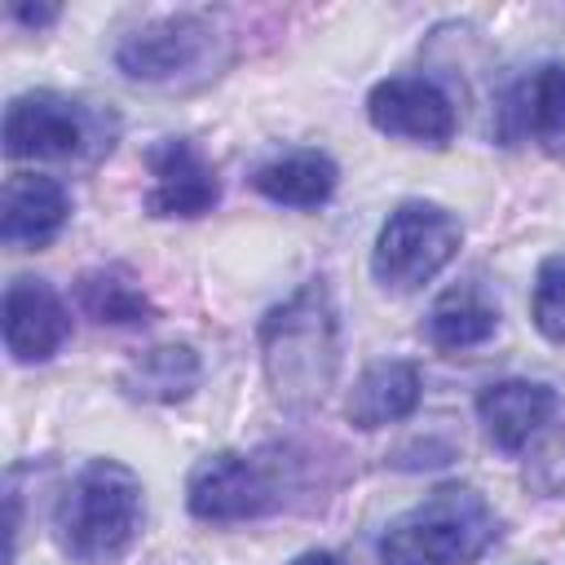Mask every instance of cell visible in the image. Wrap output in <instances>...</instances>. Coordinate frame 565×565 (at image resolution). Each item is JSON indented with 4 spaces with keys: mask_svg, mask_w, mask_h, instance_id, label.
<instances>
[{
    "mask_svg": "<svg viewBox=\"0 0 565 565\" xmlns=\"http://www.w3.org/2000/svg\"><path fill=\"white\" fill-rule=\"evenodd\" d=\"M335 181H340V172L322 150L278 154V159L260 163L252 177V185L269 203H282V207H322L335 194Z\"/></svg>",
    "mask_w": 565,
    "mask_h": 565,
    "instance_id": "9a60e30c",
    "label": "cell"
},
{
    "mask_svg": "<svg viewBox=\"0 0 565 565\" xmlns=\"http://www.w3.org/2000/svg\"><path fill=\"white\" fill-rule=\"evenodd\" d=\"M525 124L547 159L565 163V66L547 62L534 71L525 93Z\"/></svg>",
    "mask_w": 565,
    "mask_h": 565,
    "instance_id": "ac0fdd59",
    "label": "cell"
},
{
    "mask_svg": "<svg viewBox=\"0 0 565 565\" xmlns=\"http://www.w3.org/2000/svg\"><path fill=\"white\" fill-rule=\"evenodd\" d=\"M499 539V516L472 486H437L388 521L380 539L384 565H472Z\"/></svg>",
    "mask_w": 565,
    "mask_h": 565,
    "instance_id": "3957f363",
    "label": "cell"
},
{
    "mask_svg": "<svg viewBox=\"0 0 565 565\" xmlns=\"http://www.w3.org/2000/svg\"><path fill=\"white\" fill-rule=\"evenodd\" d=\"M419 371L415 362H402V358H388V362H371L358 384L349 388V402H344V415L353 428L362 433H375V428H388L406 415H415L419 406Z\"/></svg>",
    "mask_w": 565,
    "mask_h": 565,
    "instance_id": "4fadbf2b",
    "label": "cell"
},
{
    "mask_svg": "<svg viewBox=\"0 0 565 565\" xmlns=\"http://www.w3.org/2000/svg\"><path fill=\"white\" fill-rule=\"evenodd\" d=\"M150 163V190H146V212L150 216H203L221 199L216 168L185 141V137H163L146 154Z\"/></svg>",
    "mask_w": 565,
    "mask_h": 565,
    "instance_id": "9c48e42d",
    "label": "cell"
},
{
    "mask_svg": "<svg viewBox=\"0 0 565 565\" xmlns=\"http://www.w3.org/2000/svg\"><path fill=\"white\" fill-rule=\"evenodd\" d=\"M260 362L282 411L305 415L327 402L340 371V327L322 278L291 291L260 322Z\"/></svg>",
    "mask_w": 565,
    "mask_h": 565,
    "instance_id": "6da1fadb",
    "label": "cell"
},
{
    "mask_svg": "<svg viewBox=\"0 0 565 565\" xmlns=\"http://www.w3.org/2000/svg\"><path fill=\"white\" fill-rule=\"evenodd\" d=\"M366 119L384 137H402L415 146H446L455 137L450 97L424 75H388L366 93Z\"/></svg>",
    "mask_w": 565,
    "mask_h": 565,
    "instance_id": "ba28073f",
    "label": "cell"
},
{
    "mask_svg": "<svg viewBox=\"0 0 565 565\" xmlns=\"http://www.w3.org/2000/svg\"><path fill=\"white\" fill-rule=\"evenodd\" d=\"M75 300L93 322H110V327H132V322H150V300L146 291L115 265L106 269H84L75 278Z\"/></svg>",
    "mask_w": 565,
    "mask_h": 565,
    "instance_id": "e0dca14e",
    "label": "cell"
},
{
    "mask_svg": "<svg viewBox=\"0 0 565 565\" xmlns=\"http://www.w3.org/2000/svg\"><path fill=\"white\" fill-rule=\"evenodd\" d=\"M547 455H565V433L561 437H552L547 446H543ZM539 490H547V494H565V459H539Z\"/></svg>",
    "mask_w": 565,
    "mask_h": 565,
    "instance_id": "ffe728a7",
    "label": "cell"
},
{
    "mask_svg": "<svg viewBox=\"0 0 565 565\" xmlns=\"http://www.w3.org/2000/svg\"><path fill=\"white\" fill-rule=\"evenodd\" d=\"M282 481V459L269 455H238V450H221L207 455L185 486V508L199 521H252L274 512L287 494Z\"/></svg>",
    "mask_w": 565,
    "mask_h": 565,
    "instance_id": "52a82bcc",
    "label": "cell"
},
{
    "mask_svg": "<svg viewBox=\"0 0 565 565\" xmlns=\"http://www.w3.org/2000/svg\"><path fill=\"white\" fill-rule=\"evenodd\" d=\"M552 415H556V393L539 380H499L477 393V419H481L486 437L508 455L530 446V437Z\"/></svg>",
    "mask_w": 565,
    "mask_h": 565,
    "instance_id": "7c38bea8",
    "label": "cell"
},
{
    "mask_svg": "<svg viewBox=\"0 0 565 565\" xmlns=\"http://www.w3.org/2000/svg\"><path fill=\"white\" fill-rule=\"evenodd\" d=\"M0 322H4V349L13 362H49L71 335V313L62 296L40 278H13L4 287Z\"/></svg>",
    "mask_w": 565,
    "mask_h": 565,
    "instance_id": "30bf717a",
    "label": "cell"
},
{
    "mask_svg": "<svg viewBox=\"0 0 565 565\" xmlns=\"http://www.w3.org/2000/svg\"><path fill=\"white\" fill-rule=\"evenodd\" d=\"M199 353L190 344H154L141 358H132L119 375V388L132 402H154V406H172L185 402L199 388Z\"/></svg>",
    "mask_w": 565,
    "mask_h": 565,
    "instance_id": "5bb4252c",
    "label": "cell"
},
{
    "mask_svg": "<svg viewBox=\"0 0 565 565\" xmlns=\"http://www.w3.org/2000/svg\"><path fill=\"white\" fill-rule=\"evenodd\" d=\"M71 216V199L62 181L40 177V172H13L0 194V238L13 252L49 247Z\"/></svg>",
    "mask_w": 565,
    "mask_h": 565,
    "instance_id": "8fae6325",
    "label": "cell"
},
{
    "mask_svg": "<svg viewBox=\"0 0 565 565\" xmlns=\"http://www.w3.org/2000/svg\"><path fill=\"white\" fill-rule=\"evenodd\" d=\"M494 327H499V309L472 282H459V287L441 291L437 305L428 309V340L446 353L486 344L494 335Z\"/></svg>",
    "mask_w": 565,
    "mask_h": 565,
    "instance_id": "2e32d148",
    "label": "cell"
},
{
    "mask_svg": "<svg viewBox=\"0 0 565 565\" xmlns=\"http://www.w3.org/2000/svg\"><path fill=\"white\" fill-rule=\"evenodd\" d=\"M141 481L115 459H88L57 499L53 530L79 565H115L141 534Z\"/></svg>",
    "mask_w": 565,
    "mask_h": 565,
    "instance_id": "7a4b0ae2",
    "label": "cell"
},
{
    "mask_svg": "<svg viewBox=\"0 0 565 565\" xmlns=\"http://www.w3.org/2000/svg\"><path fill=\"white\" fill-rule=\"evenodd\" d=\"M530 313H534V327L552 344H565V256H547L539 265Z\"/></svg>",
    "mask_w": 565,
    "mask_h": 565,
    "instance_id": "d6986e66",
    "label": "cell"
},
{
    "mask_svg": "<svg viewBox=\"0 0 565 565\" xmlns=\"http://www.w3.org/2000/svg\"><path fill=\"white\" fill-rule=\"evenodd\" d=\"M463 225L455 212L428 199H406L388 212L371 247V274L384 291H419L459 252Z\"/></svg>",
    "mask_w": 565,
    "mask_h": 565,
    "instance_id": "277c9868",
    "label": "cell"
},
{
    "mask_svg": "<svg viewBox=\"0 0 565 565\" xmlns=\"http://www.w3.org/2000/svg\"><path fill=\"white\" fill-rule=\"evenodd\" d=\"M115 146V119L35 88V93H18L4 106V154L9 159H79V154H102Z\"/></svg>",
    "mask_w": 565,
    "mask_h": 565,
    "instance_id": "8992f818",
    "label": "cell"
},
{
    "mask_svg": "<svg viewBox=\"0 0 565 565\" xmlns=\"http://www.w3.org/2000/svg\"><path fill=\"white\" fill-rule=\"evenodd\" d=\"M9 13H13L22 26H35V31H40V26H49V22L57 18V4H13Z\"/></svg>",
    "mask_w": 565,
    "mask_h": 565,
    "instance_id": "44dd1931",
    "label": "cell"
},
{
    "mask_svg": "<svg viewBox=\"0 0 565 565\" xmlns=\"http://www.w3.org/2000/svg\"><path fill=\"white\" fill-rule=\"evenodd\" d=\"M230 62L225 35L199 13H168L119 40L115 66L137 84H194Z\"/></svg>",
    "mask_w": 565,
    "mask_h": 565,
    "instance_id": "5b68a950",
    "label": "cell"
},
{
    "mask_svg": "<svg viewBox=\"0 0 565 565\" xmlns=\"http://www.w3.org/2000/svg\"><path fill=\"white\" fill-rule=\"evenodd\" d=\"M291 565H340V556H331V552H300Z\"/></svg>",
    "mask_w": 565,
    "mask_h": 565,
    "instance_id": "7402d4cb",
    "label": "cell"
}]
</instances>
